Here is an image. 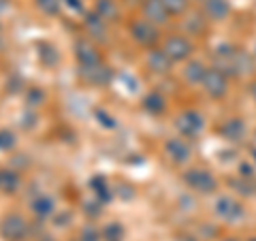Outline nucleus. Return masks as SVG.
I'll use <instances>...</instances> for the list:
<instances>
[{"mask_svg": "<svg viewBox=\"0 0 256 241\" xmlns=\"http://www.w3.org/2000/svg\"><path fill=\"white\" fill-rule=\"evenodd\" d=\"M0 235L9 241H20V239H24V235H26V222H24V218L18 214L6 216L2 226H0Z\"/></svg>", "mask_w": 256, "mask_h": 241, "instance_id": "obj_1", "label": "nucleus"}, {"mask_svg": "<svg viewBox=\"0 0 256 241\" xmlns=\"http://www.w3.org/2000/svg\"><path fill=\"white\" fill-rule=\"evenodd\" d=\"M216 214H218L220 218H224V220L235 222V220H239L244 216V210H242V205H239L237 200L228 198V196H220L218 200H216Z\"/></svg>", "mask_w": 256, "mask_h": 241, "instance_id": "obj_2", "label": "nucleus"}, {"mask_svg": "<svg viewBox=\"0 0 256 241\" xmlns=\"http://www.w3.org/2000/svg\"><path fill=\"white\" fill-rule=\"evenodd\" d=\"M186 182L198 192H212L216 188V180L207 171H203V168H192V171H188Z\"/></svg>", "mask_w": 256, "mask_h": 241, "instance_id": "obj_3", "label": "nucleus"}, {"mask_svg": "<svg viewBox=\"0 0 256 241\" xmlns=\"http://www.w3.org/2000/svg\"><path fill=\"white\" fill-rule=\"evenodd\" d=\"M190 52H192V47H190V43L184 36H173L164 45V54L169 56L171 60H184V58H188Z\"/></svg>", "mask_w": 256, "mask_h": 241, "instance_id": "obj_4", "label": "nucleus"}, {"mask_svg": "<svg viewBox=\"0 0 256 241\" xmlns=\"http://www.w3.org/2000/svg\"><path fill=\"white\" fill-rule=\"evenodd\" d=\"M203 86L212 96H222L226 92V77L222 75V70H207Z\"/></svg>", "mask_w": 256, "mask_h": 241, "instance_id": "obj_5", "label": "nucleus"}, {"mask_svg": "<svg viewBox=\"0 0 256 241\" xmlns=\"http://www.w3.org/2000/svg\"><path fill=\"white\" fill-rule=\"evenodd\" d=\"M201 126H203V120L194 111H186V114H182L178 118V128L184 134H196L201 130Z\"/></svg>", "mask_w": 256, "mask_h": 241, "instance_id": "obj_6", "label": "nucleus"}, {"mask_svg": "<svg viewBox=\"0 0 256 241\" xmlns=\"http://www.w3.org/2000/svg\"><path fill=\"white\" fill-rule=\"evenodd\" d=\"M77 58H79V62H82L84 68H92V66H96V64L100 62L96 50L92 45H88V43H79L77 45Z\"/></svg>", "mask_w": 256, "mask_h": 241, "instance_id": "obj_7", "label": "nucleus"}, {"mask_svg": "<svg viewBox=\"0 0 256 241\" xmlns=\"http://www.w3.org/2000/svg\"><path fill=\"white\" fill-rule=\"evenodd\" d=\"M132 34H134V38H137L139 43H143V45H150V43L156 41V30L152 28L150 24H146V22L134 24V26H132Z\"/></svg>", "mask_w": 256, "mask_h": 241, "instance_id": "obj_8", "label": "nucleus"}, {"mask_svg": "<svg viewBox=\"0 0 256 241\" xmlns=\"http://www.w3.org/2000/svg\"><path fill=\"white\" fill-rule=\"evenodd\" d=\"M166 154H169L171 160H175V162H186L190 152L186 148V143H182L180 139H173V141L166 143Z\"/></svg>", "mask_w": 256, "mask_h": 241, "instance_id": "obj_9", "label": "nucleus"}, {"mask_svg": "<svg viewBox=\"0 0 256 241\" xmlns=\"http://www.w3.org/2000/svg\"><path fill=\"white\" fill-rule=\"evenodd\" d=\"M166 6L162 0H148L146 2V15L150 20H154V22H164L166 20Z\"/></svg>", "mask_w": 256, "mask_h": 241, "instance_id": "obj_10", "label": "nucleus"}, {"mask_svg": "<svg viewBox=\"0 0 256 241\" xmlns=\"http://www.w3.org/2000/svg\"><path fill=\"white\" fill-rule=\"evenodd\" d=\"M20 186V178L18 173L11 168H0V190L2 192H13Z\"/></svg>", "mask_w": 256, "mask_h": 241, "instance_id": "obj_11", "label": "nucleus"}, {"mask_svg": "<svg viewBox=\"0 0 256 241\" xmlns=\"http://www.w3.org/2000/svg\"><path fill=\"white\" fill-rule=\"evenodd\" d=\"M207 13L214 20H224L228 15V2L226 0H207Z\"/></svg>", "mask_w": 256, "mask_h": 241, "instance_id": "obj_12", "label": "nucleus"}, {"mask_svg": "<svg viewBox=\"0 0 256 241\" xmlns=\"http://www.w3.org/2000/svg\"><path fill=\"white\" fill-rule=\"evenodd\" d=\"M169 62H171V58L164 52H152L150 58H148V64L154 70H166L169 68Z\"/></svg>", "mask_w": 256, "mask_h": 241, "instance_id": "obj_13", "label": "nucleus"}, {"mask_svg": "<svg viewBox=\"0 0 256 241\" xmlns=\"http://www.w3.org/2000/svg\"><path fill=\"white\" fill-rule=\"evenodd\" d=\"M32 210H34L36 216L45 218V216H50L54 212V200L47 198V196H41V198H36L34 203H32Z\"/></svg>", "mask_w": 256, "mask_h": 241, "instance_id": "obj_14", "label": "nucleus"}, {"mask_svg": "<svg viewBox=\"0 0 256 241\" xmlns=\"http://www.w3.org/2000/svg\"><path fill=\"white\" fill-rule=\"evenodd\" d=\"M222 132L226 134V139H242V134H244V126H242V122H237V120H230V122L224 124Z\"/></svg>", "mask_w": 256, "mask_h": 241, "instance_id": "obj_15", "label": "nucleus"}, {"mask_svg": "<svg viewBox=\"0 0 256 241\" xmlns=\"http://www.w3.org/2000/svg\"><path fill=\"white\" fill-rule=\"evenodd\" d=\"M205 73L207 70L203 68L201 62H192V64H188V68H186V77L190 79V82H203Z\"/></svg>", "mask_w": 256, "mask_h": 241, "instance_id": "obj_16", "label": "nucleus"}, {"mask_svg": "<svg viewBox=\"0 0 256 241\" xmlns=\"http://www.w3.org/2000/svg\"><path fill=\"white\" fill-rule=\"evenodd\" d=\"M146 109L150 111V114H160V111L164 109V100L160 94H150L146 98Z\"/></svg>", "mask_w": 256, "mask_h": 241, "instance_id": "obj_17", "label": "nucleus"}, {"mask_svg": "<svg viewBox=\"0 0 256 241\" xmlns=\"http://www.w3.org/2000/svg\"><path fill=\"white\" fill-rule=\"evenodd\" d=\"M122 237H124V228L120 226V224L114 222L105 228V239L107 241H122Z\"/></svg>", "mask_w": 256, "mask_h": 241, "instance_id": "obj_18", "label": "nucleus"}, {"mask_svg": "<svg viewBox=\"0 0 256 241\" xmlns=\"http://www.w3.org/2000/svg\"><path fill=\"white\" fill-rule=\"evenodd\" d=\"M38 6L45 11V13H58V6H60V0H38Z\"/></svg>", "mask_w": 256, "mask_h": 241, "instance_id": "obj_19", "label": "nucleus"}, {"mask_svg": "<svg viewBox=\"0 0 256 241\" xmlns=\"http://www.w3.org/2000/svg\"><path fill=\"white\" fill-rule=\"evenodd\" d=\"M164 2V6L169 11H173V13H178V11H182L184 6H186V0H162Z\"/></svg>", "mask_w": 256, "mask_h": 241, "instance_id": "obj_20", "label": "nucleus"}, {"mask_svg": "<svg viewBox=\"0 0 256 241\" xmlns=\"http://www.w3.org/2000/svg\"><path fill=\"white\" fill-rule=\"evenodd\" d=\"M13 143H15V139L11 132H0V150H9V148H13Z\"/></svg>", "mask_w": 256, "mask_h": 241, "instance_id": "obj_21", "label": "nucleus"}, {"mask_svg": "<svg viewBox=\"0 0 256 241\" xmlns=\"http://www.w3.org/2000/svg\"><path fill=\"white\" fill-rule=\"evenodd\" d=\"M79 241H98V232H96L94 228H84Z\"/></svg>", "mask_w": 256, "mask_h": 241, "instance_id": "obj_22", "label": "nucleus"}, {"mask_svg": "<svg viewBox=\"0 0 256 241\" xmlns=\"http://www.w3.org/2000/svg\"><path fill=\"white\" fill-rule=\"evenodd\" d=\"M252 94H254V96H256V84H254V88H252Z\"/></svg>", "mask_w": 256, "mask_h": 241, "instance_id": "obj_23", "label": "nucleus"}, {"mask_svg": "<svg viewBox=\"0 0 256 241\" xmlns=\"http://www.w3.org/2000/svg\"><path fill=\"white\" fill-rule=\"evenodd\" d=\"M228 241H235V239H228Z\"/></svg>", "mask_w": 256, "mask_h": 241, "instance_id": "obj_24", "label": "nucleus"}, {"mask_svg": "<svg viewBox=\"0 0 256 241\" xmlns=\"http://www.w3.org/2000/svg\"><path fill=\"white\" fill-rule=\"evenodd\" d=\"M254 241H256V239H254Z\"/></svg>", "mask_w": 256, "mask_h": 241, "instance_id": "obj_25", "label": "nucleus"}]
</instances>
